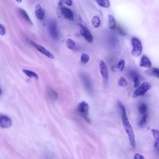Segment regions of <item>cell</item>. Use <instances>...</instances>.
Segmentation results:
<instances>
[{
    "instance_id": "1",
    "label": "cell",
    "mask_w": 159,
    "mask_h": 159,
    "mask_svg": "<svg viewBox=\"0 0 159 159\" xmlns=\"http://www.w3.org/2000/svg\"><path fill=\"white\" fill-rule=\"evenodd\" d=\"M117 105L121 111L123 125L128 135L130 145L132 147L135 148L136 147V143L134 132L127 116L125 107L119 101H118L117 102Z\"/></svg>"
},
{
    "instance_id": "2",
    "label": "cell",
    "mask_w": 159,
    "mask_h": 159,
    "mask_svg": "<svg viewBox=\"0 0 159 159\" xmlns=\"http://www.w3.org/2000/svg\"><path fill=\"white\" fill-rule=\"evenodd\" d=\"M89 106L87 102L83 101L79 103L78 107L79 113L84 120L88 123L90 122L89 117Z\"/></svg>"
},
{
    "instance_id": "3",
    "label": "cell",
    "mask_w": 159,
    "mask_h": 159,
    "mask_svg": "<svg viewBox=\"0 0 159 159\" xmlns=\"http://www.w3.org/2000/svg\"><path fill=\"white\" fill-rule=\"evenodd\" d=\"M135 90L133 95V98H135L139 96H143L147 91L152 88V85L148 82L143 83Z\"/></svg>"
},
{
    "instance_id": "4",
    "label": "cell",
    "mask_w": 159,
    "mask_h": 159,
    "mask_svg": "<svg viewBox=\"0 0 159 159\" xmlns=\"http://www.w3.org/2000/svg\"><path fill=\"white\" fill-rule=\"evenodd\" d=\"M132 43L133 50L131 54L134 56H139L141 55L142 50L141 41L138 38L134 37L132 39Z\"/></svg>"
},
{
    "instance_id": "5",
    "label": "cell",
    "mask_w": 159,
    "mask_h": 159,
    "mask_svg": "<svg viewBox=\"0 0 159 159\" xmlns=\"http://www.w3.org/2000/svg\"><path fill=\"white\" fill-rule=\"evenodd\" d=\"M48 29L50 36L53 39L56 40L59 37L57 24L54 20H51L48 23Z\"/></svg>"
},
{
    "instance_id": "6",
    "label": "cell",
    "mask_w": 159,
    "mask_h": 159,
    "mask_svg": "<svg viewBox=\"0 0 159 159\" xmlns=\"http://www.w3.org/2000/svg\"><path fill=\"white\" fill-rule=\"evenodd\" d=\"M80 33L86 40L90 43H92L94 41L93 36L87 28L81 24H79Z\"/></svg>"
},
{
    "instance_id": "7",
    "label": "cell",
    "mask_w": 159,
    "mask_h": 159,
    "mask_svg": "<svg viewBox=\"0 0 159 159\" xmlns=\"http://www.w3.org/2000/svg\"><path fill=\"white\" fill-rule=\"evenodd\" d=\"M31 45L34 47L39 52L44 55L46 56L51 59H54V57L49 51L46 49L44 47L38 45L33 41H30Z\"/></svg>"
},
{
    "instance_id": "8",
    "label": "cell",
    "mask_w": 159,
    "mask_h": 159,
    "mask_svg": "<svg viewBox=\"0 0 159 159\" xmlns=\"http://www.w3.org/2000/svg\"><path fill=\"white\" fill-rule=\"evenodd\" d=\"M12 122L11 119L5 115H0V127L4 128H10Z\"/></svg>"
},
{
    "instance_id": "9",
    "label": "cell",
    "mask_w": 159,
    "mask_h": 159,
    "mask_svg": "<svg viewBox=\"0 0 159 159\" xmlns=\"http://www.w3.org/2000/svg\"><path fill=\"white\" fill-rule=\"evenodd\" d=\"M61 12L63 16L68 20L73 21L74 20V14L72 11L68 8L63 7L61 9Z\"/></svg>"
},
{
    "instance_id": "10",
    "label": "cell",
    "mask_w": 159,
    "mask_h": 159,
    "mask_svg": "<svg viewBox=\"0 0 159 159\" xmlns=\"http://www.w3.org/2000/svg\"><path fill=\"white\" fill-rule=\"evenodd\" d=\"M99 69L102 76L105 79H108L109 73L106 63L104 61L101 60L99 63Z\"/></svg>"
},
{
    "instance_id": "11",
    "label": "cell",
    "mask_w": 159,
    "mask_h": 159,
    "mask_svg": "<svg viewBox=\"0 0 159 159\" xmlns=\"http://www.w3.org/2000/svg\"><path fill=\"white\" fill-rule=\"evenodd\" d=\"M140 65L141 67L150 69L152 67V64L149 59L146 56L144 55L141 58Z\"/></svg>"
},
{
    "instance_id": "12",
    "label": "cell",
    "mask_w": 159,
    "mask_h": 159,
    "mask_svg": "<svg viewBox=\"0 0 159 159\" xmlns=\"http://www.w3.org/2000/svg\"><path fill=\"white\" fill-rule=\"evenodd\" d=\"M35 14L37 18L39 20H42L44 15V12L41 6L37 5L35 7Z\"/></svg>"
},
{
    "instance_id": "13",
    "label": "cell",
    "mask_w": 159,
    "mask_h": 159,
    "mask_svg": "<svg viewBox=\"0 0 159 159\" xmlns=\"http://www.w3.org/2000/svg\"><path fill=\"white\" fill-rule=\"evenodd\" d=\"M48 95L51 101H55L58 98V94L57 92L54 89L49 88L47 90Z\"/></svg>"
},
{
    "instance_id": "14",
    "label": "cell",
    "mask_w": 159,
    "mask_h": 159,
    "mask_svg": "<svg viewBox=\"0 0 159 159\" xmlns=\"http://www.w3.org/2000/svg\"><path fill=\"white\" fill-rule=\"evenodd\" d=\"M19 13L23 19L27 22L29 23L31 25H33V23L31 21L29 16L26 13V12L23 9L20 8L19 9Z\"/></svg>"
},
{
    "instance_id": "15",
    "label": "cell",
    "mask_w": 159,
    "mask_h": 159,
    "mask_svg": "<svg viewBox=\"0 0 159 159\" xmlns=\"http://www.w3.org/2000/svg\"><path fill=\"white\" fill-rule=\"evenodd\" d=\"M145 73L147 74L159 78V69L157 68H152L146 70Z\"/></svg>"
},
{
    "instance_id": "16",
    "label": "cell",
    "mask_w": 159,
    "mask_h": 159,
    "mask_svg": "<svg viewBox=\"0 0 159 159\" xmlns=\"http://www.w3.org/2000/svg\"><path fill=\"white\" fill-rule=\"evenodd\" d=\"M117 23L115 19L112 16L109 15V16L108 27L111 30H114L116 29Z\"/></svg>"
},
{
    "instance_id": "17",
    "label": "cell",
    "mask_w": 159,
    "mask_h": 159,
    "mask_svg": "<svg viewBox=\"0 0 159 159\" xmlns=\"http://www.w3.org/2000/svg\"><path fill=\"white\" fill-rule=\"evenodd\" d=\"M132 80L134 83V87L137 88L140 84V77L139 74L136 72H133L131 74Z\"/></svg>"
},
{
    "instance_id": "18",
    "label": "cell",
    "mask_w": 159,
    "mask_h": 159,
    "mask_svg": "<svg viewBox=\"0 0 159 159\" xmlns=\"http://www.w3.org/2000/svg\"><path fill=\"white\" fill-rule=\"evenodd\" d=\"M152 131L154 139V146L155 148H157L159 143V131L155 129H152Z\"/></svg>"
},
{
    "instance_id": "19",
    "label": "cell",
    "mask_w": 159,
    "mask_h": 159,
    "mask_svg": "<svg viewBox=\"0 0 159 159\" xmlns=\"http://www.w3.org/2000/svg\"><path fill=\"white\" fill-rule=\"evenodd\" d=\"M98 5L102 7L108 8L110 3L109 0H95Z\"/></svg>"
},
{
    "instance_id": "20",
    "label": "cell",
    "mask_w": 159,
    "mask_h": 159,
    "mask_svg": "<svg viewBox=\"0 0 159 159\" xmlns=\"http://www.w3.org/2000/svg\"><path fill=\"white\" fill-rule=\"evenodd\" d=\"M22 71L28 77L30 78L33 77L36 79L38 80V75L34 71L26 69H23Z\"/></svg>"
},
{
    "instance_id": "21",
    "label": "cell",
    "mask_w": 159,
    "mask_h": 159,
    "mask_svg": "<svg viewBox=\"0 0 159 159\" xmlns=\"http://www.w3.org/2000/svg\"><path fill=\"white\" fill-rule=\"evenodd\" d=\"M66 43L67 48L70 50H73L75 47V42L71 39H68L67 40Z\"/></svg>"
},
{
    "instance_id": "22",
    "label": "cell",
    "mask_w": 159,
    "mask_h": 159,
    "mask_svg": "<svg viewBox=\"0 0 159 159\" xmlns=\"http://www.w3.org/2000/svg\"><path fill=\"white\" fill-rule=\"evenodd\" d=\"M92 23L95 28H98L100 26L101 21L100 19L97 16L94 17L92 20Z\"/></svg>"
},
{
    "instance_id": "23",
    "label": "cell",
    "mask_w": 159,
    "mask_h": 159,
    "mask_svg": "<svg viewBox=\"0 0 159 159\" xmlns=\"http://www.w3.org/2000/svg\"><path fill=\"white\" fill-rule=\"evenodd\" d=\"M147 118V116L146 114L144 116H143L139 124V126L140 128H143L145 126L146 124Z\"/></svg>"
},
{
    "instance_id": "24",
    "label": "cell",
    "mask_w": 159,
    "mask_h": 159,
    "mask_svg": "<svg viewBox=\"0 0 159 159\" xmlns=\"http://www.w3.org/2000/svg\"><path fill=\"white\" fill-rule=\"evenodd\" d=\"M148 107L145 103H142L139 107V111L141 114H144L147 110Z\"/></svg>"
},
{
    "instance_id": "25",
    "label": "cell",
    "mask_w": 159,
    "mask_h": 159,
    "mask_svg": "<svg viewBox=\"0 0 159 159\" xmlns=\"http://www.w3.org/2000/svg\"><path fill=\"white\" fill-rule=\"evenodd\" d=\"M90 59V57L86 53L83 54L81 56V61L84 64L88 63Z\"/></svg>"
},
{
    "instance_id": "26",
    "label": "cell",
    "mask_w": 159,
    "mask_h": 159,
    "mask_svg": "<svg viewBox=\"0 0 159 159\" xmlns=\"http://www.w3.org/2000/svg\"><path fill=\"white\" fill-rule=\"evenodd\" d=\"M118 84L121 86L124 87L128 85V83L125 78L122 76L119 78L118 81Z\"/></svg>"
},
{
    "instance_id": "27",
    "label": "cell",
    "mask_w": 159,
    "mask_h": 159,
    "mask_svg": "<svg viewBox=\"0 0 159 159\" xmlns=\"http://www.w3.org/2000/svg\"><path fill=\"white\" fill-rule=\"evenodd\" d=\"M125 65V61L122 59L119 62L117 66V68L119 71H122L124 70Z\"/></svg>"
},
{
    "instance_id": "28",
    "label": "cell",
    "mask_w": 159,
    "mask_h": 159,
    "mask_svg": "<svg viewBox=\"0 0 159 159\" xmlns=\"http://www.w3.org/2000/svg\"><path fill=\"white\" fill-rule=\"evenodd\" d=\"M116 28H117L119 32L122 35H125L126 34V33L125 30H124L122 27L120 25H118V26H117Z\"/></svg>"
},
{
    "instance_id": "29",
    "label": "cell",
    "mask_w": 159,
    "mask_h": 159,
    "mask_svg": "<svg viewBox=\"0 0 159 159\" xmlns=\"http://www.w3.org/2000/svg\"><path fill=\"white\" fill-rule=\"evenodd\" d=\"M6 33V29L4 26L0 23V34L2 36L5 35Z\"/></svg>"
},
{
    "instance_id": "30",
    "label": "cell",
    "mask_w": 159,
    "mask_h": 159,
    "mask_svg": "<svg viewBox=\"0 0 159 159\" xmlns=\"http://www.w3.org/2000/svg\"><path fill=\"white\" fill-rule=\"evenodd\" d=\"M134 158L135 159H144L145 158L143 156L139 154H135Z\"/></svg>"
},
{
    "instance_id": "31",
    "label": "cell",
    "mask_w": 159,
    "mask_h": 159,
    "mask_svg": "<svg viewBox=\"0 0 159 159\" xmlns=\"http://www.w3.org/2000/svg\"><path fill=\"white\" fill-rule=\"evenodd\" d=\"M63 1L67 5L71 6L73 4V2L71 0H63Z\"/></svg>"
},
{
    "instance_id": "32",
    "label": "cell",
    "mask_w": 159,
    "mask_h": 159,
    "mask_svg": "<svg viewBox=\"0 0 159 159\" xmlns=\"http://www.w3.org/2000/svg\"><path fill=\"white\" fill-rule=\"evenodd\" d=\"M16 1L19 3H21L22 2V0H16Z\"/></svg>"
},
{
    "instance_id": "33",
    "label": "cell",
    "mask_w": 159,
    "mask_h": 159,
    "mask_svg": "<svg viewBox=\"0 0 159 159\" xmlns=\"http://www.w3.org/2000/svg\"><path fill=\"white\" fill-rule=\"evenodd\" d=\"M2 91H1V88H0V95L1 94H2Z\"/></svg>"
}]
</instances>
